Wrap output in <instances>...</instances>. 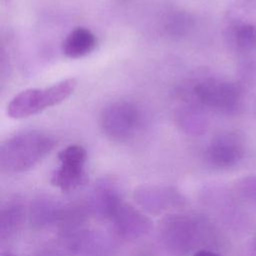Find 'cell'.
<instances>
[{
	"instance_id": "cell-10",
	"label": "cell",
	"mask_w": 256,
	"mask_h": 256,
	"mask_svg": "<svg viewBox=\"0 0 256 256\" xmlns=\"http://www.w3.org/2000/svg\"><path fill=\"white\" fill-rule=\"evenodd\" d=\"M115 233L125 240H135L149 233L152 222L129 203L122 202L110 218Z\"/></svg>"
},
{
	"instance_id": "cell-15",
	"label": "cell",
	"mask_w": 256,
	"mask_h": 256,
	"mask_svg": "<svg viewBox=\"0 0 256 256\" xmlns=\"http://www.w3.org/2000/svg\"><path fill=\"white\" fill-rule=\"evenodd\" d=\"M226 36L229 44L240 51H248L256 47V23L228 16Z\"/></svg>"
},
{
	"instance_id": "cell-20",
	"label": "cell",
	"mask_w": 256,
	"mask_h": 256,
	"mask_svg": "<svg viewBox=\"0 0 256 256\" xmlns=\"http://www.w3.org/2000/svg\"><path fill=\"white\" fill-rule=\"evenodd\" d=\"M2 256H17V255H15V254H13V253H10V252H6V253H4Z\"/></svg>"
},
{
	"instance_id": "cell-12",
	"label": "cell",
	"mask_w": 256,
	"mask_h": 256,
	"mask_svg": "<svg viewBox=\"0 0 256 256\" xmlns=\"http://www.w3.org/2000/svg\"><path fill=\"white\" fill-rule=\"evenodd\" d=\"M63 204L50 196H38L30 204L29 220L35 229H44L57 225L63 209Z\"/></svg>"
},
{
	"instance_id": "cell-8",
	"label": "cell",
	"mask_w": 256,
	"mask_h": 256,
	"mask_svg": "<svg viewBox=\"0 0 256 256\" xmlns=\"http://www.w3.org/2000/svg\"><path fill=\"white\" fill-rule=\"evenodd\" d=\"M134 199L148 213L158 215L168 210L182 207L184 195L174 186L163 184L144 185L134 192Z\"/></svg>"
},
{
	"instance_id": "cell-2",
	"label": "cell",
	"mask_w": 256,
	"mask_h": 256,
	"mask_svg": "<svg viewBox=\"0 0 256 256\" xmlns=\"http://www.w3.org/2000/svg\"><path fill=\"white\" fill-rule=\"evenodd\" d=\"M54 137L38 130L17 133L0 147V168L6 173L26 172L40 163L54 148Z\"/></svg>"
},
{
	"instance_id": "cell-4",
	"label": "cell",
	"mask_w": 256,
	"mask_h": 256,
	"mask_svg": "<svg viewBox=\"0 0 256 256\" xmlns=\"http://www.w3.org/2000/svg\"><path fill=\"white\" fill-rule=\"evenodd\" d=\"M77 81L67 78L45 88H29L15 95L7 106V114L14 119H22L58 105L75 91Z\"/></svg>"
},
{
	"instance_id": "cell-14",
	"label": "cell",
	"mask_w": 256,
	"mask_h": 256,
	"mask_svg": "<svg viewBox=\"0 0 256 256\" xmlns=\"http://www.w3.org/2000/svg\"><path fill=\"white\" fill-rule=\"evenodd\" d=\"M97 45L95 34L88 28L77 27L70 31L62 42V52L71 59L89 55Z\"/></svg>"
},
{
	"instance_id": "cell-11",
	"label": "cell",
	"mask_w": 256,
	"mask_h": 256,
	"mask_svg": "<svg viewBox=\"0 0 256 256\" xmlns=\"http://www.w3.org/2000/svg\"><path fill=\"white\" fill-rule=\"evenodd\" d=\"M122 202L123 199L116 183L110 178H102L94 185L86 204L90 214L110 220Z\"/></svg>"
},
{
	"instance_id": "cell-3",
	"label": "cell",
	"mask_w": 256,
	"mask_h": 256,
	"mask_svg": "<svg viewBox=\"0 0 256 256\" xmlns=\"http://www.w3.org/2000/svg\"><path fill=\"white\" fill-rule=\"evenodd\" d=\"M213 230L207 219L190 213H174L165 217L160 226V237L167 249L179 255L205 249Z\"/></svg>"
},
{
	"instance_id": "cell-18",
	"label": "cell",
	"mask_w": 256,
	"mask_h": 256,
	"mask_svg": "<svg viewBox=\"0 0 256 256\" xmlns=\"http://www.w3.org/2000/svg\"><path fill=\"white\" fill-rule=\"evenodd\" d=\"M239 193L247 200L256 203V177L250 176L242 179L237 185Z\"/></svg>"
},
{
	"instance_id": "cell-21",
	"label": "cell",
	"mask_w": 256,
	"mask_h": 256,
	"mask_svg": "<svg viewBox=\"0 0 256 256\" xmlns=\"http://www.w3.org/2000/svg\"><path fill=\"white\" fill-rule=\"evenodd\" d=\"M255 250H256V243H255Z\"/></svg>"
},
{
	"instance_id": "cell-13",
	"label": "cell",
	"mask_w": 256,
	"mask_h": 256,
	"mask_svg": "<svg viewBox=\"0 0 256 256\" xmlns=\"http://www.w3.org/2000/svg\"><path fill=\"white\" fill-rule=\"evenodd\" d=\"M26 217V207L18 197L4 202L0 209V239L2 242L13 238L21 229Z\"/></svg>"
},
{
	"instance_id": "cell-19",
	"label": "cell",
	"mask_w": 256,
	"mask_h": 256,
	"mask_svg": "<svg viewBox=\"0 0 256 256\" xmlns=\"http://www.w3.org/2000/svg\"><path fill=\"white\" fill-rule=\"evenodd\" d=\"M192 256H223L217 252H214L210 249H200L193 253Z\"/></svg>"
},
{
	"instance_id": "cell-16",
	"label": "cell",
	"mask_w": 256,
	"mask_h": 256,
	"mask_svg": "<svg viewBox=\"0 0 256 256\" xmlns=\"http://www.w3.org/2000/svg\"><path fill=\"white\" fill-rule=\"evenodd\" d=\"M205 112L204 109L197 105L182 102L175 113L176 123L179 128L188 135H201L207 127Z\"/></svg>"
},
{
	"instance_id": "cell-6",
	"label": "cell",
	"mask_w": 256,
	"mask_h": 256,
	"mask_svg": "<svg viewBox=\"0 0 256 256\" xmlns=\"http://www.w3.org/2000/svg\"><path fill=\"white\" fill-rule=\"evenodd\" d=\"M59 166L51 176V184L63 192H71L81 187L87 179V152L81 145L73 144L58 153Z\"/></svg>"
},
{
	"instance_id": "cell-17",
	"label": "cell",
	"mask_w": 256,
	"mask_h": 256,
	"mask_svg": "<svg viewBox=\"0 0 256 256\" xmlns=\"http://www.w3.org/2000/svg\"><path fill=\"white\" fill-rule=\"evenodd\" d=\"M195 20L193 16L185 10H171L162 19V28L166 35L179 39L187 36L194 28Z\"/></svg>"
},
{
	"instance_id": "cell-1",
	"label": "cell",
	"mask_w": 256,
	"mask_h": 256,
	"mask_svg": "<svg viewBox=\"0 0 256 256\" xmlns=\"http://www.w3.org/2000/svg\"><path fill=\"white\" fill-rule=\"evenodd\" d=\"M178 97L181 102L197 105L205 111L230 115L241 108L243 90L238 83L226 79L197 76L180 85Z\"/></svg>"
},
{
	"instance_id": "cell-9",
	"label": "cell",
	"mask_w": 256,
	"mask_h": 256,
	"mask_svg": "<svg viewBox=\"0 0 256 256\" xmlns=\"http://www.w3.org/2000/svg\"><path fill=\"white\" fill-rule=\"evenodd\" d=\"M66 248L76 256H108L113 248L110 239L100 231L82 227L61 235Z\"/></svg>"
},
{
	"instance_id": "cell-5",
	"label": "cell",
	"mask_w": 256,
	"mask_h": 256,
	"mask_svg": "<svg viewBox=\"0 0 256 256\" xmlns=\"http://www.w3.org/2000/svg\"><path fill=\"white\" fill-rule=\"evenodd\" d=\"M142 115L130 101L118 100L109 103L101 112L100 127L111 140L124 142L135 136L140 129Z\"/></svg>"
},
{
	"instance_id": "cell-7",
	"label": "cell",
	"mask_w": 256,
	"mask_h": 256,
	"mask_svg": "<svg viewBox=\"0 0 256 256\" xmlns=\"http://www.w3.org/2000/svg\"><path fill=\"white\" fill-rule=\"evenodd\" d=\"M245 142L236 132H222L214 136L206 147L204 156L207 164L218 170L235 167L245 155Z\"/></svg>"
}]
</instances>
